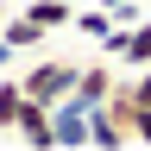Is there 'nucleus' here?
I'll list each match as a JSON object with an SVG mask.
<instances>
[{"mask_svg": "<svg viewBox=\"0 0 151 151\" xmlns=\"http://www.w3.org/2000/svg\"><path fill=\"white\" fill-rule=\"evenodd\" d=\"M76 69H82V57H38V63L19 69V88H25V101H38V107H63L76 94Z\"/></svg>", "mask_w": 151, "mask_h": 151, "instance_id": "obj_1", "label": "nucleus"}, {"mask_svg": "<svg viewBox=\"0 0 151 151\" xmlns=\"http://www.w3.org/2000/svg\"><path fill=\"white\" fill-rule=\"evenodd\" d=\"M120 63H113V57H82V69H76V94L69 101L82 107V113H94V107H107V94L120 88Z\"/></svg>", "mask_w": 151, "mask_h": 151, "instance_id": "obj_2", "label": "nucleus"}, {"mask_svg": "<svg viewBox=\"0 0 151 151\" xmlns=\"http://www.w3.org/2000/svg\"><path fill=\"white\" fill-rule=\"evenodd\" d=\"M101 57H113L126 76L132 69H151V19H139V25H113L101 38Z\"/></svg>", "mask_w": 151, "mask_h": 151, "instance_id": "obj_3", "label": "nucleus"}, {"mask_svg": "<svg viewBox=\"0 0 151 151\" xmlns=\"http://www.w3.org/2000/svg\"><path fill=\"white\" fill-rule=\"evenodd\" d=\"M13 139L25 145V151H57V132H50V107L25 101V107H19V126H13Z\"/></svg>", "mask_w": 151, "mask_h": 151, "instance_id": "obj_4", "label": "nucleus"}, {"mask_svg": "<svg viewBox=\"0 0 151 151\" xmlns=\"http://www.w3.org/2000/svg\"><path fill=\"white\" fill-rule=\"evenodd\" d=\"M50 132H57V151H82L88 145V113L63 101V107H50Z\"/></svg>", "mask_w": 151, "mask_h": 151, "instance_id": "obj_5", "label": "nucleus"}, {"mask_svg": "<svg viewBox=\"0 0 151 151\" xmlns=\"http://www.w3.org/2000/svg\"><path fill=\"white\" fill-rule=\"evenodd\" d=\"M0 44H6L13 57H25V50H44V44H50V32L38 25V19H25V13H13V19H6V32H0Z\"/></svg>", "mask_w": 151, "mask_h": 151, "instance_id": "obj_6", "label": "nucleus"}, {"mask_svg": "<svg viewBox=\"0 0 151 151\" xmlns=\"http://www.w3.org/2000/svg\"><path fill=\"white\" fill-rule=\"evenodd\" d=\"M126 139H132V132L113 120L107 107H94V113H88V145H94V151H126Z\"/></svg>", "mask_w": 151, "mask_h": 151, "instance_id": "obj_7", "label": "nucleus"}, {"mask_svg": "<svg viewBox=\"0 0 151 151\" xmlns=\"http://www.w3.org/2000/svg\"><path fill=\"white\" fill-rule=\"evenodd\" d=\"M19 13H25V19H38L50 38L63 32V25H76V0H32V6H19Z\"/></svg>", "mask_w": 151, "mask_h": 151, "instance_id": "obj_8", "label": "nucleus"}, {"mask_svg": "<svg viewBox=\"0 0 151 151\" xmlns=\"http://www.w3.org/2000/svg\"><path fill=\"white\" fill-rule=\"evenodd\" d=\"M19 107H25V88H19V76H0V139H13Z\"/></svg>", "mask_w": 151, "mask_h": 151, "instance_id": "obj_9", "label": "nucleus"}, {"mask_svg": "<svg viewBox=\"0 0 151 151\" xmlns=\"http://www.w3.org/2000/svg\"><path fill=\"white\" fill-rule=\"evenodd\" d=\"M113 25H120V19H113L107 6H76V32H82V38H94V44H101Z\"/></svg>", "mask_w": 151, "mask_h": 151, "instance_id": "obj_10", "label": "nucleus"}, {"mask_svg": "<svg viewBox=\"0 0 151 151\" xmlns=\"http://www.w3.org/2000/svg\"><path fill=\"white\" fill-rule=\"evenodd\" d=\"M132 139H139V145H151V107H139V113H132Z\"/></svg>", "mask_w": 151, "mask_h": 151, "instance_id": "obj_11", "label": "nucleus"}, {"mask_svg": "<svg viewBox=\"0 0 151 151\" xmlns=\"http://www.w3.org/2000/svg\"><path fill=\"white\" fill-rule=\"evenodd\" d=\"M94 6H107V13H120V6H132V0H94Z\"/></svg>", "mask_w": 151, "mask_h": 151, "instance_id": "obj_12", "label": "nucleus"}, {"mask_svg": "<svg viewBox=\"0 0 151 151\" xmlns=\"http://www.w3.org/2000/svg\"><path fill=\"white\" fill-rule=\"evenodd\" d=\"M6 63H13V50H6V44H0V76H6Z\"/></svg>", "mask_w": 151, "mask_h": 151, "instance_id": "obj_13", "label": "nucleus"}, {"mask_svg": "<svg viewBox=\"0 0 151 151\" xmlns=\"http://www.w3.org/2000/svg\"><path fill=\"white\" fill-rule=\"evenodd\" d=\"M0 32H6V13H0Z\"/></svg>", "mask_w": 151, "mask_h": 151, "instance_id": "obj_14", "label": "nucleus"}, {"mask_svg": "<svg viewBox=\"0 0 151 151\" xmlns=\"http://www.w3.org/2000/svg\"><path fill=\"white\" fill-rule=\"evenodd\" d=\"M19 6H32V0H19Z\"/></svg>", "mask_w": 151, "mask_h": 151, "instance_id": "obj_15", "label": "nucleus"}]
</instances>
